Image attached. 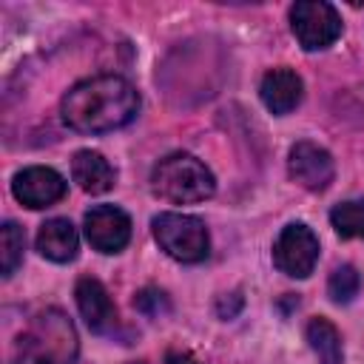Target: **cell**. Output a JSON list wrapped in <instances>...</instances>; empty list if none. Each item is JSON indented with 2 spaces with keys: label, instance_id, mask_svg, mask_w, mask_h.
Returning a JSON list of instances; mask_svg holds the SVG:
<instances>
[{
  "label": "cell",
  "instance_id": "7",
  "mask_svg": "<svg viewBox=\"0 0 364 364\" xmlns=\"http://www.w3.org/2000/svg\"><path fill=\"white\" fill-rule=\"evenodd\" d=\"M85 236L100 253H119L131 239V219L117 205H97L85 213Z\"/></svg>",
  "mask_w": 364,
  "mask_h": 364
},
{
  "label": "cell",
  "instance_id": "1",
  "mask_svg": "<svg viewBox=\"0 0 364 364\" xmlns=\"http://www.w3.org/2000/svg\"><path fill=\"white\" fill-rule=\"evenodd\" d=\"M139 111L136 88L117 74H100L77 82L60 105L63 122L80 134H105L128 125Z\"/></svg>",
  "mask_w": 364,
  "mask_h": 364
},
{
  "label": "cell",
  "instance_id": "19",
  "mask_svg": "<svg viewBox=\"0 0 364 364\" xmlns=\"http://www.w3.org/2000/svg\"><path fill=\"white\" fill-rule=\"evenodd\" d=\"M239 310H242V296H239V293H225V296L216 301V313H219L222 318H233Z\"/></svg>",
  "mask_w": 364,
  "mask_h": 364
},
{
  "label": "cell",
  "instance_id": "14",
  "mask_svg": "<svg viewBox=\"0 0 364 364\" xmlns=\"http://www.w3.org/2000/svg\"><path fill=\"white\" fill-rule=\"evenodd\" d=\"M307 341L310 350L316 353L318 364H344V350H341V336L327 318H310L307 324Z\"/></svg>",
  "mask_w": 364,
  "mask_h": 364
},
{
  "label": "cell",
  "instance_id": "16",
  "mask_svg": "<svg viewBox=\"0 0 364 364\" xmlns=\"http://www.w3.org/2000/svg\"><path fill=\"white\" fill-rule=\"evenodd\" d=\"M0 273L9 279L20 262H23V247H26V233L17 222H6L3 230H0Z\"/></svg>",
  "mask_w": 364,
  "mask_h": 364
},
{
  "label": "cell",
  "instance_id": "17",
  "mask_svg": "<svg viewBox=\"0 0 364 364\" xmlns=\"http://www.w3.org/2000/svg\"><path fill=\"white\" fill-rule=\"evenodd\" d=\"M358 287H361V279H358V270H355L353 264H341V267H336V270L330 273L327 293H330V299H333L336 304L353 301L355 293H358Z\"/></svg>",
  "mask_w": 364,
  "mask_h": 364
},
{
  "label": "cell",
  "instance_id": "9",
  "mask_svg": "<svg viewBox=\"0 0 364 364\" xmlns=\"http://www.w3.org/2000/svg\"><path fill=\"white\" fill-rule=\"evenodd\" d=\"M287 171L304 191H324L333 182V156L316 142H296L287 154Z\"/></svg>",
  "mask_w": 364,
  "mask_h": 364
},
{
  "label": "cell",
  "instance_id": "4",
  "mask_svg": "<svg viewBox=\"0 0 364 364\" xmlns=\"http://www.w3.org/2000/svg\"><path fill=\"white\" fill-rule=\"evenodd\" d=\"M151 228H154V239L159 242V247L171 259H176L182 264H196L210 250L208 228L196 216H188V213H159V216H154Z\"/></svg>",
  "mask_w": 364,
  "mask_h": 364
},
{
  "label": "cell",
  "instance_id": "15",
  "mask_svg": "<svg viewBox=\"0 0 364 364\" xmlns=\"http://www.w3.org/2000/svg\"><path fill=\"white\" fill-rule=\"evenodd\" d=\"M330 222L341 239H364V199L336 205L330 210Z\"/></svg>",
  "mask_w": 364,
  "mask_h": 364
},
{
  "label": "cell",
  "instance_id": "21",
  "mask_svg": "<svg viewBox=\"0 0 364 364\" xmlns=\"http://www.w3.org/2000/svg\"><path fill=\"white\" fill-rule=\"evenodd\" d=\"M131 364H142V361H131Z\"/></svg>",
  "mask_w": 364,
  "mask_h": 364
},
{
  "label": "cell",
  "instance_id": "20",
  "mask_svg": "<svg viewBox=\"0 0 364 364\" xmlns=\"http://www.w3.org/2000/svg\"><path fill=\"white\" fill-rule=\"evenodd\" d=\"M171 364H196L193 358H188V355H173L171 358Z\"/></svg>",
  "mask_w": 364,
  "mask_h": 364
},
{
  "label": "cell",
  "instance_id": "3",
  "mask_svg": "<svg viewBox=\"0 0 364 364\" xmlns=\"http://www.w3.org/2000/svg\"><path fill=\"white\" fill-rule=\"evenodd\" d=\"M151 185L162 199L176 205L205 202L216 191L213 173L205 168V162H199L191 154H171L159 159L151 173Z\"/></svg>",
  "mask_w": 364,
  "mask_h": 364
},
{
  "label": "cell",
  "instance_id": "12",
  "mask_svg": "<svg viewBox=\"0 0 364 364\" xmlns=\"http://www.w3.org/2000/svg\"><path fill=\"white\" fill-rule=\"evenodd\" d=\"M37 250L51 262H71L80 250L77 228L68 219H48L37 230Z\"/></svg>",
  "mask_w": 364,
  "mask_h": 364
},
{
  "label": "cell",
  "instance_id": "5",
  "mask_svg": "<svg viewBox=\"0 0 364 364\" xmlns=\"http://www.w3.org/2000/svg\"><path fill=\"white\" fill-rule=\"evenodd\" d=\"M290 28L304 51H321L333 46L341 34V17L330 3L299 0L290 9Z\"/></svg>",
  "mask_w": 364,
  "mask_h": 364
},
{
  "label": "cell",
  "instance_id": "8",
  "mask_svg": "<svg viewBox=\"0 0 364 364\" xmlns=\"http://www.w3.org/2000/svg\"><path fill=\"white\" fill-rule=\"evenodd\" d=\"M65 179L54 171V168H43V165H31L23 168L14 179H11V193L17 196V202H23L26 208L37 210V208H48L54 202H60L65 196Z\"/></svg>",
  "mask_w": 364,
  "mask_h": 364
},
{
  "label": "cell",
  "instance_id": "2",
  "mask_svg": "<svg viewBox=\"0 0 364 364\" xmlns=\"http://www.w3.org/2000/svg\"><path fill=\"white\" fill-rule=\"evenodd\" d=\"M77 353L80 338L71 318L57 307H46L17 336L9 364H74Z\"/></svg>",
  "mask_w": 364,
  "mask_h": 364
},
{
  "label": "cell",
  "instance_id": "6",
  "mask_svg": "<svg viewBox=\"0 0 364 364\" xmlns=\"http://www.w3.org/2000/svg\"><path fill=\"white\" fill-rule=\"evenodd\" d=\"M273 262H276V267L282 273H287L293 279L310 276L316 262H318V239H316V233L301 222L284 225L282 233L276 236V245H273Z\"/></svg>",
  "mask_w": 364,
  "mask_h": 364
},
{
  "label": "cell",
  "instance_id": "13",
  "mask_svg": "<svg viewBox=\"0 0 364 364\" xmlns=\"http://www.w3.org/2000/svg\"><path fill=\"white\" fill-rule=\"evenodd\" d=\"M71 176L85 193H105L114 185V168L97 151H77L71 159Z\"/></svg>",
  "mask_w": 364,
  "mask_h": 364
},
{
  "label": "cell",
  "instance_id": "18",
  "mask_svg": "<svg viewBox=\"0 0 364 364\" xmlns=\"http://www.w3.org/2000/svg\"><path fill=\"white\" fill-rule=\"evenodd\" d=\"M134 307H136L139 313H145V316H159V313H165V310H168V299H165V293H162V290L145 287L142 293H136Z\"/></svg>",
  "mask_w": 364,
  "mask_h": 364
},
{
  "label": "cell",
  "instance_id": "10",
  "mask_svg": "<svg viewBox=\"0 0 364 364\" xmlns=\"http://www.w3.org/2000/svg\"><path fill=\"white\" fill-rule=\"evenodd\" d=\"M74 296H77V307L85 318V324L100 333V336H108L117 330V307L108 296V290L102 287L100 279L94 276H82L74 287Z\"/></svg>",
  "mask_w": 364,
  "mask_h": 364
},
{
  "label": "cell",
  "instance_id": "11",
  "mask_svg": "<svg viewBox=\"0 0 364 364\" xmlns=\"http://www.w3.org/2000/svg\"><path fill=\"white\" fill-rule=\"evenodd\" d=\"M259 97L262 102L267 105V111H273L276 117H284L290 114L301 97H304V85H301V77L290 68H273L262 77V85H259Z\"/></svg>",
  "mask_w": 364,
  "mask_h": 364
}]
</instances>
